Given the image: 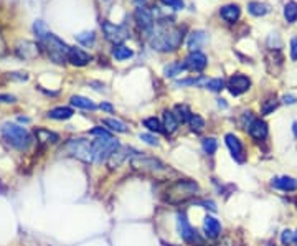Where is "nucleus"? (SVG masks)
<instances>
[{
    "label": "nucleus",
    "instance_id": "f257e3e1",
    "mask_svg": "<svg viewBox=\"0 0 297 246\" xmlns=\"http://www.w3.org/2000/svg\"><path fill=\"white\" fill-rule=\"evenodd\" d=\"M184 41V30L180 27H175L168 22H160L154 33L150 35L149 43L155 52H173L182 45Z\"/></svg>",
    "mask_w": 297,
    "mask_h": 246
},
{
    "label": "nucleus",
    "instance_id": "f03ea898",
    "mask_svg": "<svg viewBox=\"0 0 297 246\" xmlns=\"http://www.w3.org/2000/svg\"><path fill=\"white\" fill-rule=\"evenodd\" d=\"M198 190L200 187L195 180H190V178L177 180L167 188L165 202H168V204H172V205H179L182 202H187V200H190L192 196H195L198 193Z\"/></svg>",
    "mask_w": 297,
    "mask_h": 246
},
{
    "label": "nucleus",
    "instance_id": "7ed1b4c3",
    "mask_svg": "<svg viewBox=\"0 0 297 246\" xmlns=\"http://www.w3.org/2000/svg\"><path fill=\"white\" fill-rule=\"evenodd\" d=\"M2 136L10 145H14L15 149H18V151H27L30 142H32V137H30V134H28V131L25 127H20L17 124H10V122L4 124Z\"/></svg>",
    "mask_w": 297,
    "mask_h": 246
},
{
    "label": "nucleus",
    "instance_id": "20e7f679",
    "mask_svg": "<svg viewBox=\"0 0 297 246\" xmlns=\"http://www.w3.org/2000/svg\"><path fill=\"white\" fill-rule=\"evenodd\" d=\"M43 45L46 48L48 57H50V60L54 61V63L63 65V63H66V61H68V50H70V46L66 45V43L62 38H58L56 35H53V33L48 35L46 40L43 41Z\"/></svg>",
    "mask_w": 297,
    "mask_h": 246
},
{
    "label": "nucleus",
    "instance_id": "39448f33",
    "mask_svg": "<svg viewBox=\"0 0 297 246\" xmlns=\"http://www.w3.org/2000/svg\"><path fill=\"white\" fill-rule=\"evenodd\" d=\"M91 147H93L94 161L101 162L104 159H109L119 149V142L114 137H98L94 142H91Z\"/></svg>",
    "mask_w": 297,
    "mask_h": 246
},
{
    "label": "nucleus",
    "instance_id": "423d86ee",
    "mask_svg": "<svg viewBox=\"0 0 297 246\" xmlns=\"http://www.w3.org/2000/svg\"><path fill=\"white\" fill-rule=\"evenodd\" d=\"M65 151L68 154H71L73 157H78L80 161H84V162L94 161L93 147H91V144L88 142V140H84V139H71V140H68L66 145H65Z\"/></svg>",
    "mask_w": 297,
    "mask_h": 246
},
{
    "label": "nucleus",
    "instance_id": "0eeeda50",
    "mask_svg": "<svg viewBox=\"0 0 297 246\" xmlns=\"http://www.w3.org/2000/svg\"><path fill=\"white\" fill-rule=\"evenodd\" d=\"M101 28H102V33H104V36H106V40L114 43V46L123 45V41L129 38V30L121 27V25H114V23L107 22V20L102 22Z\"/></svg>",
    "mask_w": 297,
    "mask_h": 246
},
{
    "label": "nucleus",
    "instance_id": "6e6552de",
    "mask_svg": "<svg viewBox=\"0 0 297 246\" xmlns=\"http://www.w3.org/2000/svg\"><path fill=\"white\" fill-rule=\"evenodd\" d=\"M177 223H179L180 236L184 238V241H187L189 244H202L203 243V239L198 236V233L192 228V225L189 223V220H187V215L185 213H179Z\"/></svg>",
    "mask_w": 297,
    "mask_h": 246
},
{
    "label": "nucleus",
    "instance_id": "1a4fd4ad",
    "mask_svg": "<svg viewBox=\"0 0 297 246\" xmlns=\"http://www.w3.org/2000/svg\"><path fill=\"white\" fill-rule=\"evenodd\" d=\"M131 165L136 170L147 172V174H157V172L167 170L165 165H163L160 161H157V159H154V157H136V159H132Z\"/></svg>",
    "mask_w": 297,
    "mask_h": 246
},
{
    "label": "nucleus",
    "instance_id": "9d476101",
    "mask_svg": "<svg viewBox=\"0 0 297 246\" xmlns=\"http://www.w3.org/2000/svg\"><path fill=\"white\" fill-rule=\"evenodd\" d=\"M134 18L137 27L141 28V32L145 33L147 36H150L154 33V15L149 9H141L137 7L134 12Z\"/></svg>",
    "mask_w": 297,
    "mask_h": 246
},
{
    "label": "nucleus",
    "instance_id": "9b49d317",
    "mask_svg": "<svg viewBox=\"0 0 297 246\" xmlns=\"http://www.w3.org/2000/svg\"><path fill=\"white\" fill-rule=\"evenodd\" d=\"M226 88L233 96H241L251 88V79L246 75H243V73H236V75H233L228 79Z\"/></svg>",
    "mask_w": 297,
    "mask_h": 246
},
{
    "label": "nucleus",
    "instance_id": "f8f14e48",
    "mask_svg": "<svg viewBox=\"0 0 297 246\" xmlns=\"http://www.w3.org/2000/svg\"><path fill=\"white\" fill-rule=\"evenodd\" d=\"M15 52L20 58L23 60H33L40 55V50H38V45L33 41H28V40H22L17 43L15 46Z\"/></svg>",
    "mask_w": 297,
    "mask_h": 246
},
{
    "label": "nucleus",
    "instance_id": "ddd939ff",
    "mask_svg": "<svg viewBox=\"0 0 297 246\" xmlns=\"http://www.w3.org/2000/svg\"><path fill=\"white\" fill-rule=\"evenodd\" d=\"M226 140V145L229 152H231V156L236 162H245V149H243V144H241V140L234 136V134H226L225 136Z\"/></svg>",
    "mask_w": 297,
    "mask_h": 246
},
{
    "label": "nucleus",
    "instance_id": "4468645a",
    "mask_svg": "<svg viewBox=\"0 0 297 246\" xmlns=\"http://www.w3.org/2000/svg\"><path fill=\"white\" fill-rule=\"evenodd\" d=\"M207 65H208V58L205 57L202 52H193L185 60L187 70H190V71H203L207 68Z\"/></svg>",
    "mask_w": 297,
    "mask_h": 246
},
{
    "label": "nucleus",
    "instance_id": "2eb2a0df",
    "mask_svg": "<svg viewBox=\"0 0 297 246\" xmlns=\"http://www.w3.org/2000/svg\"><path fill=\"white\" fill-rule=\"evenodd\" d=\"M68 61L75 66H86L91 61V55L88 52H84L83 48L78 46H70L68 50Z\"/></svg>",
    "mask_w": 297,
    "mask_h": 246
},
{
    "label": "nucleus",
    "instance_id": "dca6fc26",
    "mask_svg": "<svg viewBox=\"0 0 297 246\" xmlns=\"http://www.w3.org/2000/svg\"><path fill=\"white\" fill-rule=\"evenodd\" d=\"M207 40H208L207 32H203V30H195V32H192L189 35V40H187V46H189L190 53L200 52L203 48L205 43H207Z\"/></svg>",
    "mask_w": 297,
    "mask_h": 246
},
{
    "label": "nucleus",
    "instance_id": "f3484780",
    "mask_svg": "<svg viewBox=\"0 0 297 246\" xmlns=\"http://www.w3.org/2000/svg\"><path fill=\"white\" fill-rule=\"evenodd\" d=\"M248 132H250V136L254 139V140H264L266 137H268V124L263 121V119H254L250 127H248Z\"/></svg>",
    "mask_w": 297,
    "mask_h": 246
},
{
    "label": "nucleus",
    "instance_id": "a211bd4d",
    "mask_svg": "<svg viewBox=\"0 0 297 246\" xmlns=\"http://www.w3.org/2000/svg\"><path fill=\"white\" fill-rule=\"evenodd\" d=\"M272 187L277 190H282V192H295L297 180L294 177H287V175L276 177V178H272Z\"/></svg>",
    "mask_w": 297,
    "mask_h": 246
},
{
    "label": "nucleus",
    "instance_id": "6ab92c4d",
    "mask_svg": "<svg viewBox=\"0 0 297 246\" xmlns=\"http://www.w3.org/2000/svg\"><path fill=\"white\" fill-rule=\"evenodd\" d=\"M240 15H241V9H240L236 4L223 5V7L220 9V17H221L226 23H234V22H238Z\"/></svg>",
    "mask_w": 297,
    "mask_h": 246
},
{
    "label": "nucleus",
    "instance_id": "aec40b11",
    "mask_svg": "<svg viewBox=\"0 0 297 246\" xmlns=\"http://www.w3.org/2000/svg\"><path fill=\"white\" fill-rule=\"evenodd\" d=\"M203 230H205V235H207L208 238L215 239L220 236L221 233V225L220 221H218L215 217H207L203 221Z\"/></svg>",
    "mask_w": 297,
    "mask_h": 246
},
{
    "label": "nucleus",
    "instance_id": "412c9836",
    "mask_svg": "<svg viewBox=\"0 0 297 246\" xmlns=\"http://www.w3.org/2000/svg\"><path fill=\"white\" fill-rule=\"evenodd\" d=\"M162 121H163V129H165L167 134H173L179 129V119L175 118L172 111H163Z\"/></svg>",
    "mask_w": 297,
    "mask_h": 246
},
{
    "label": "nucleus",
    "instance_id": "4be33fe9",
    "mask_svg": "<svg viewBox=\"0 0 297 246\" xmlns=\"http://www.w3.org/2000/svg\"><path fill=\"white\" fill-rule=\"evenodd\" d=\"M185 70H187L185 63H182V61H173V63H168L165 68H163V75H165L167 78H177Z\"/></svg>",
    "mask_w": 297,
    "mask_h": 246
},
{
    "label": "nucleus",
    "instance_id": "5701e85b",
    "mask_svg": "<svg viewBox=\"0 0 297 246\" xmlns=\"http://www.w3.org/2000/svg\"><path fill=\"white\" fill-rule=\"evenodd\" d=\"M269 5L261 4V2H250L248 4V12L254 17H264L266 14H269Z\"/></svg>",
    "mask_w": 297,
    "mask_h": 246
},
{
    "label": "nucleus",
    "instance_id": "b1692460",
    "mask_svg": "<svg viewBox=\"0 0 297 246\" xmlns=\"http://www.w3.org/2000/svg\"><path fill=\"white\" fill-rule=\"evenodd\" d=\"M75 114L73 113V109L71 108H54L51 109L50 113H48V116H50L51 119H56V121H66V119H70L71 116Z\"/></svg>",
    "mask_w": 297,
    "mask_h": 246
},
{
    "label": "nucleus",
    "instance_id": "393cba45",
    "mask_svg": "<svg viewBox=\"0 0 297 246\" xmlns=\"http://www.w3.org/2000/svg\"><path fill=\"white\" fill-rule=\"evenodd\" d=\"M127 152H129L127 147H119V149L114 152L111 157H109V167H111V169L119 167V165L123 164L124 159L127 157Z\"/></svg>",
    "mask_w": 297,
    "mask_h": 246
},
{
    "label": "nucleus",
    "instance_id": "a878e982",
    "mask_svg": "<svg viewBox=\"0 0 297 246\" xmlns=\"http://www.w3.org/2000/svg\"><path fill=\"white\" fill-rule=\"evenodd\" d=\"M112 57L117 61H124V60H129L134 57V52H132L131 48H127L126 45H116L112 50Z\"/></svg>",
    "mask_w": 297,
    "mask_h": 246
},
{
    "label": "nucleus",
    "instance_id": "bb28decb",
    "mask_svg": "<svg viewBox=\"0 0 297 246\" xmlns=\"http://www.w3.org/2000/svg\"><path fill=\"white\" fill-rule=\"evenodd\" d=\"M71 104L73 106H76V108H80V109H89V111H94L96 108H98L93 101L88 100V97H84V96H73Z\"/></svg>",
    "mask_w": 297,
    "mask_h": 246
},
{
    "label": "nucleus",
    "instance_id": "cd10ccee",
    "mask_svg": "<svg viewBox=\"0 0 297 246\" xmlns=\"http://www.w3.org/2000/svg\"><path fill=\"white\" fill-rule=\"evenodd\" d=\"M284 18L287 23H295L297 22V2H287L284 5Z\"/></svg>",
    "mask_w": 297,
    "mask_h": 246
},
{
    "label": "nucleus",
    "instance_id": "c85d7f7f",
    "mask_svg": "<svg viewBox=\"0 0 297 246\" xmlns=\"http://www.w3.org/2000/svg\"><path fill=\"white\" fill-rule=\"evenodd\" d=\"M173 111H175V118L179 119V122H189L190 118H192L190 109L187 108L185 104H177Z\"/></svg>",
    "mask_w": 297,
    "mask_h": 246
},
{
    "label": "nucleus",
    "instance_id": "c756f323",
    "mask_svg": "<svg viewBox=\"0 0 297 246\" xmlns=\"http://www.w3.org/2000/svg\"><path fill=\"white\" fill-rule=\"evenodd\" d=\"M36 137H38L40 142H51V144H54V142H58V140H60V137L56 136V134L46 131V129H38V131H36Z\"/></svg>",
    "mask_w": 297,
    "mask_h": 246
},
{
    "label": "nucleus",
    "instance_id": "7c9ffc66",
    "mask_svg": "<svg viewBox=\"0 0 297 246\" xmlns=\"http://www.w3.org/2000/svg\"><path fill=\"white\" fill-rule=\"evenodd\" d=\"M33 32H35V35H36V38H38L41 43H43L45 40H46V36L50 35V32H48V28H46V25L41 20H36L35 23H33Z\"/></svg>",
    "mask_w": 297,
    "mask_h": 246
},
{
    "label": "nucleus",
    "instance_id": "2f4dec72",
    "mask_svg": "<svg viewBox=\"0 0 297 246\" xmlns=\"http://www.w3.org/2000/svg\"><path fill=\"white\" fill-rule=\"evenodd\" d=\"M104 124L111 129V131H116V132H127V126L124 124L123 121H119V119H112V118H107L104 119Z\"/></svg>",
    "mask_w": 297,
    "mask_h": 246
},
{
    "label": "nucleus",
    "instance_id": "473e14b6",
    "mask_svg": "<svg viewBox=\"0 0 297 246\" xmlns=\"http://www.w3.org/2000/svg\"><path fill=\"white\" fill-rule=\"evenodd\" d=\"M76 41H80L81 45H84V46H91V45H94L96 35H94V32H83V33H78V35H76Z\"/></svg>",
    "mask_w": 297,
    "mask_h": 246
},
{
    "label": "nucleus",
    "instance_id": "72a5a7b5",
    "mask_svg": "<svg viewBox=\"0 0 297 246\" xmlns=\"http://www.w3.org/2000/svg\"><path fill=\"white\" fill-rule=\"evenodd\" d=\"M276 108H277V100H276V96H269L268 100H264L263 104H261V113H263L264 116H268V114H271Z\"/></svg>",
    "mask_w": 297,
    "mask_h": 246
},
{
    "label": "nucleus",
    "instance_id": "f704fd0d",
    "mask_svg": "<svg viewBox=\"0 0 297 246\" xmlns=\"http://www.w3.org/2000/svg\"><path fill=\"white\" fill-rule=\"evenodd\" d=\"M189 124H190L193 132H202L203 129H205V121H203L202 116H198V114H192Z\"/></svg>",
    "mask_w": 297,
    "mask_h": 246
},
{
    "label": "nucleus",
    "instance_id": "c9c22d12",
    "mask_svg": "<svg viewBox=\"0 0 297 246\" xmlns=\"http://www.w3.org/2000/svg\"><path fill=\"white\" fill-rule=\"evenodd\" d=\"M202 145H203L205 154H208V156H213V154L216 152V149H218V142H216L215 137H207L203 140Z\"/></svg>",
    "mask_w": 297,
    "mask_h": 246
},
{
    "label": "nucleus",
    "instance_id": "e433bc0d",
    "mask_svg": "<svg viewBox=\"0 0 297 246\" xmlns=\"http://www.w3.org/2000/svg\"><path fill=\"white\" fill-rule=\"evenodd\" d=\"M207 88H208L210 91H215V93H218V91H221L223 88H225V79H223V78L208 79Z\"/></svg>",
    "mask_w": 297,
    "mask_h": 246
},
{
    "label": "nucleus",
    "instance_id": "4c0bfd02",
    "mask_svg": "<svg viewBox=\"0 0 297 246\" xmlns=\"http://www.w3.org/2000/svg\"><path fill=\"white\" fill-rule=\"evenodd\" d=\"M144 126L147 127L150 132H160L162 127H163V126H160L159 119H155V118H147V119H144Z\"/></svg>",
    "mask_w": 297,
    "mask_h": 246
},
{
    "label": "nucleus",
    "instance_id": "58836bf2",
    "mask_svg": "<svg viewBox=\"0 0 297 246\" xmlns=\"http://www.w3.org/2000/svg\"><path fill=\"white\" fill-rule=\"evenodd\" d=\"M268 46L271 48V50L279 52L281 46H282V41H281V38H279V35H277V33H271V35L268 36Z\"/></svg>",
    "mask_w": 297,
    "mask_h": 246
},
{
    "label": "nucleus",
    "instance_id": "ea45409f",
    "mask_svg": "<svg viewBox=\"0 0 297 246\" xmlns=\"http://www.w3.org/2000/svg\"><path fill=\"white\" fill-rule=\"evenodd\" d=\"M281 243L282 246H290V244H294V233L290 231V230H284L281 233Z\"/></svg>",
    "mask_w": 297,
    "mask_h": 246
},
{
    "label": "nucleus",
    "instance_id": "a19ab883",
    "mask_svg": "<svg viewBox=\"0 0 297 246\" xmlns=\"http://www.w3.org/2000/svg\"><path fill=\"white\" fill-rule=\"evenodd\" d=\"M160 2L165 5V7H170L173 10H182L184 9V0H160Z\"/></svg>",
    "mask_w": 297,
    "mask_h": 246
},
{
    "label": "nucleus",
    "instance_id": "79ce46f5",
    "mask_svg": "<svg viewBox=\"0 0 297 246\" xmlns=\"http://www.w3.org/2000/svg\"><path fill=\"white\" fill-rule=\"evenodd\" d=\"M141 140H144V142L149 144V145H159V139H157L155 136H152V134H147V132L141 134Z\"/></svg>",
    "mask_w": 297,
    "mask_h": 246
},
{
    "label": "nucleus",
    "instance_id": "37998d69",
    "mask_svg": "<svg viewBox=\"0 0 297 246\" xmlns=\"http://www.w3.org/2000/svg\"><path fill=\"white\" fill-rule=\"evenodd\" d=\"M91 136H98V137H111V134H109L104 127H94L89 131Z\"/></svg>",
    "mask_w": 297,
    "mask_h": 246
},
{
    "label": "nucleus",
    "instance_id": "c03bdc74",
    "mask_svg": "<svg viewBox=\"0 0 297 246\" xmlns=\"http://www.w3.org/2000/svg\"><path fill=\"white\" fill-rule=\"evenodd\" d=\"M290 58L292 61H297V36L290 40Z\"/></svg>",
    "mask_w": 297,
    "mask_h": 246
},
{
    "label": "nucleus",
    "instance_id": "a18cd8bd",
    "mask_svg": "<svg viewBox=\"0 0 297 246\" xmlns=\"http://www.w3.org/2000/svg\"><path fill=\"white\" fill-rule=\"evenodd\" d=\"M7 53V45H5V40L2 33H0V57H4V55Z\"/></svg>",
    "mask_w": 297,
    "mask_h": 246
},
{
    "label": "nucleus",
    "instance_id": "49530a36",
    "mask_svg": "<svg viewBox=\"0 0 297 246\" xmlns=\"http://www.w3.org/2000/svg\"><path fill=\"white\" fill-rule=\"evenodd\" d=\"M295 101H297V97L292 96V94H286V96L282 97V103L284 104H294Z\"/></svg>",
    "mask_w": 297,
    "mask_h": 246
},
{
    "label": "nucleus",
    "instance_id": "de8ad7c7",
    "mask_svg": "<svg viewBox=\"0 0 297 246\" xmlns=\"http://www.w3.org/2000/svg\"><path fill=\"white\" fill-rule=\"evenodd\" d=\"M15 97L10 94H0V103H14Z\"/></svg>",
    "mask_w": 297,
    "mask_h": 246
},
{
    "label": "nucleus",
    "instance_id": "09e8293b",
    "mask_svg": "<svg viewBox=\"0 0 297 246\" xmlns=\"http://www.w3.org/2000/svg\"><path fill=\"white\" fill-rule=\"evenodd\" d=\"M99 108H101L102 111H109V113H112V111H114V108H112V106H111V104H109V103H102Z\"/></svg>",
    "mask_w": 297,
    "mask_h": 246
},
{
    "label": "nucleus",
    "instance_id": "8fccbe9b",
    "mask_svg": "<svg viewBox=\"0 0 297 246\" xmlns=\"http://www.w3.org/2000/svg\"><path fill=\"white\" fill-rule=\"evenodd\" d=\"M294 244L297 246V230L294 231Z\"/></svg>",
    "mask_w": 297,
    "mask_h": 246
},
{
    "label": "nucleus",
    "instance_id": "3c124183",
    "mask_svg": "<svg viewBox=\"0 0 297 246\" xmlns=\"http://www.w3.org/2000/svg\"><path fill=\"white\" fill-rule=\"evenodd\" d=\"M104 2H106V0H104Z\"/></svg>",
    "mask_w": 297,
    "mask_h": 246
}]
</instances>
